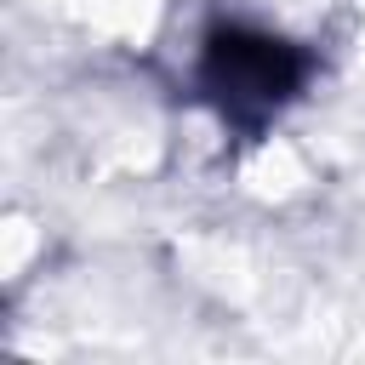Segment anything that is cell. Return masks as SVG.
<instances>
[{
  "instance_id": "cell-1",
  "label": "cell",
  "mask_w": 365,
  "mask_h": 365,
  "mask_svg": "<svg viewBox=\"0 0 365 365\" xmlns=\"http://www.w3.org/2000/svg\"><path fill=\"white\" fill-rule=\"evenodd\" d=\"M211 86L228 108H274L297 86V63L268 34H222L211 51Z\"/></svg>"
}]
</instances>
